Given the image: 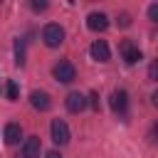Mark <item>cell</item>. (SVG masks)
I'll return each mask as SVG.
<instances>
[{
	"label": "cell",
	"instance_id": "1",
	"mask_svg": "<svg viewBox=\"0 0 158 158\" xmlns=\"http://www.w3.org/2000/svg\"><path fill=\"white\" fill-rule=\"evenodd\" d=\"M52 77H54L57 81H62V84H72V81L77 79V69H74V64H72L69 59H59V62L52 67Z\"/></svg>",
	"mask_w": 158,
	"mask_h": 158
},
{
	"label": "cell",
	"instance_id": "2",
	"mask_svg": "<svg viewBox=\"0 0 158 158\" xmlns=\"http://www.w3.org/2000/svg\"><path fill=\"white\" fill-rule=\"evenodd\" d=\"M42 42H44L47 47H59V44L64 42V27H59L57 22L44 25V30H42Z\"/></svg>",
	"mask_w": 158,
	"mask_h": 158
},
{
	"label": "cell",
	"instance_id": "3",
	"mask_svg": "<svg viewBox=\"0 0 158 158\" xmlns=\"http://www.w3.org/2000/svg\"><path fill=\"white\" fill-rule=\"evenodd\" d=\"M49 133H52V141L57 143V146H67L69 143V126H67V121L64 118H54L52 121V126H49Z\"/></svg>",
	"mask_w": 158,
	"mask_h": 158
},
{
	"label": "cell",
	"instance_id": "4",
	"mask_svg": "<svg viewBox=\"0 0 158 158\" xmlns=\"http://www.w3.org/2000/svg\"><path fill=\"white\" fill-rule=\"evenodd\" d=\"M118 52H121V57H123V62H126V64H136V62H141V59H143L141 49H138L131 40H121Z\"/></svg>",
	"mask_w": 158,
	"mask_h": 158
},
{
	"label": "cell",
	"instance_id": "5",
	"mask_svg": "<svg viewBox=\"0 0 158 158\" xmlns=\"http://www.w3.org/2000/svg\"><path fill=\"white\" fill-rule=\"evenodd\" d=\"M89 54H91V59H96V62H109V59H111V49H109V44H106L104 40H94L91 47H89Z\"/></svg>",
	"mask_w": 158,
	"mask_h": 158
},
{
	"label": "cell",
	"instance_id": "6",
	"mask_svg": "<svg viewBox=\"0 0 158 158\" xmlns=\"http://www.w3.org/2000/svg\"><path fill=\"white\" fill-rule=\"evenodd\" d=\"M64 104H67V111L69 114H79V111L86 109V96L79 94V91H69L67 99H64Z\"/></svg>",
	"mask_w": 158,
	"mask_h": 158
},
{
	"label": "cell",
	"instance_id": "7",
	"mask_svg": "<svg viewBox=\"0 0 158 158\" xmlns=\"http://www.w3.org/2000/svg\"><path fill=\"white\" fill-rule=\"evenodd\" d=\"M30 104H32V109H37V111H49V106H52V96L47 94V91H32L30 94Z\"/></svg>",
	"mask_w": 158,
	"mask_h": 158
},
{
	"label": "cell",
	"instance_id": "8",
	"mask_svg": "<svg viewBox=\"0 0 158 158\" xmlns=\"http://www.w3.org/2000/svg\"><path fill=\"white\" fill-rule=\"evenodd\" d=\"M40 153H42V141H40V136L25 138V143H22V156H25V158H40Z\"/></svg>",
	"mask_w": 158,
	"mask_h": 158
},
{
	"label": "cell",
	"instance_id": "9",
	"mask_svg": "<svg viewBox=\"0 0 158 158\" xmlns=\"http://www.w3.org/2000/svg\"><path fill=\"white\" fill-rule=\"evenodd\" d=\"M111 109H114V114H126V109H128V94L123 91V89H116L114 94H111Z\"/></svg>",
	"mask_w": 158,
	"mask_h": 158
},
{
	"label": "cell",
	"instance_id": "10",
	"mask_svg": "<svg viewBox=\"0 0 158 158\" xmlns=\"http://www.w3.org/2000/svg\"><path fill=\"white\" fill-rule=\"evenodd\" d=\"M86 27L94 30V32H104V30L109 27V17H106L104 12H89V17H86Z\"/></svg>",
	"mask_w": 158,
	"mask_h": 158
},
{
	"label": "cell",
	"instance_id": "11",
	"mask_svg": "<svg viewBox=\"0 0 158 158\" xmlns=\"http://www.w3.org/2000/svg\"><path fill=\"white\" fill-rule=\"evenodd\" d=\"M20 138H22L20 123H7V126H5V143H7V146H15V143H20Z\"/></svg>",
	"mask_w": 158,
	"mask_h": 158
},
{
	"label": "cell",
	"instance_id": "12",
	"mask_svg": "<svg viewBox=\"0 0 158 158\" xmlns=\"http://www.w3.org/2000/svg\"><path fill=\"white\" fill-rule=\"evenodd\" d=\"M15 64H17V67L25 64V42H22V40L15 42Z\"/></svg>",
	"mask_w": 158,
	"mask_h": 158
},
{
	"label": "cell",
	"instance_id": "13",
	"mask_svg": "<svg viewBox=\"0 0 158 158\" xmlns=\"http://www.w3.org/2000/svg\"><path fill=\"white\" fill-rule=\"evenodd\" d=\"M5 94H7V101H17L20 89H17V84H15L12 79H7V84H5Z\"/></svg>",
	"mask_w": 158,
	"mask_h": 158
},
{
	"label": "cell",
	"instance_id": "14",
	"mask_svg": "<svg viewBox=\"0 0 158 158\" xmlns=\"http://www.w3.org/2000/svg\"><path fill=\"white\" fill-rule=\"evenodd\" d=\"M86 106H91L94 111H99V109H101V101H99V94H96V91H91V94H89V99H86Z\"/></svg>",
	"mask_w": 158,
	"mask_h": 158
},
{
	"label": "cell",
	"instance_id": "15",
	"mask_svg": "<svg viewBox=\"0 0 158 158\" xmlns=\"http://www.w3.org/2000/svg\"><path fill=\"white\" fill-rule=\"evenodd\" d=\"M116 22H118V25H121V27H128V25H131V15H128V12H121V15H118V20H116Z\"/></svg>",
	"mask_w": 158,
	"mask_h": 158
},
{
	"label": "cell",
	"instance_id": "16",
	"mask_svg": "<svg viewBox=\"0 0 158 158\" xmlns=\"http://www.w3.org/2000/svg\"><path fill=\"white\" fill-rule=\"evenodd\" d=\"M148 17H151V20H153V22H156V20H158V2H153V5H151V7H148Z\"/></svg>",
	"mask_w": 158,
	"mask_h": 158
},
{
	"label": "cell",
	"instance_id": "17",
	"mask_svg": "<svg viewBox=\"0 0 158 158\" xmlns=\"http://www.w3.org/2000/svg\"><path fill=\"white\" fill-rule=\"evenodd\" d=\"M156 72H158V67H156V62H153V64L148 67V79H151V81H156Z\"/></svg>",
	"mask_w": 158,
	"mask_h": 158
},
{
	"label": "cell",
	"instance_id": "18",
	"mask_svg": "<svg viewBox=\"0 0 158 158\" xmlns=\"http://www.w3.org/2000/svg\"><path fill=\"white\" fill-rule=\"evenodd\" d=\"M32 10H37V12H40V10H47V2H37V0H35V2H32Z\"/></svg>",
	"mask_w": 158,
	"mask_h": 158
},
{
	"label": "cell",
	"instance_id": "19",
	"mask_svg": "<svg viewBox=\"0 0 158 158\" xmlns=\"http://www.w3.org/2000/svg\"><path fill=\"white\" fill-rule=\"evenodd\" d=\"M44 158H62V153L59 151H49V153H44Z\"/></svg>",
	"mask_w": 158,
	"mask_h": 158
}]
</instances>
